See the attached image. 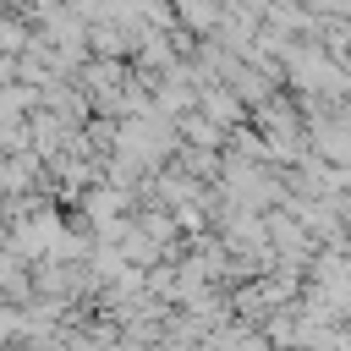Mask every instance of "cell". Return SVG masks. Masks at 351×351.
<instances>
[{
    "mask_svg": "<svg viewBox=\"0 0 351 351\" xmlns=\"http://www.w3.org/2000/svg\"><path fill=\"white\" fill-rule=\"evenodd\" d=\"M126 214H132V192H126V186H110V181L82 186V225H88V230H99V225H110V219H126Z\"/></svg>",
    "mask_w": 351,
    "mask_h": 351,
    "instance_id": "1",
    "label": "cell"
},
{
    "mask_svg": "<svg viewBox=\"0 0 351 351\" xmlns=\"http://www.w3.org/2000/svg\"><path fill=\"white\" fill-rule=\"evenodd\" d=\"M170 16H176V27L192 38V33H214V22H219V0H170Z\"/></svg>",
    "mask_w": 351,
    "mask_h": 351,
    "instance_id": "2",
    "label": "cell"
}]
</instances>
